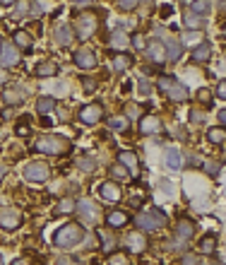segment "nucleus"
Wrapping results in <instances>:
<instances>
[{"mask_svg": "<svg viewBox=\"0 0 226 265\" xmlns=\"http://www.w3.org/2000/svg\"><path fill=\"white\" fill-rule=\"evenodd\" d=\"M84 239V227L80 222H68L53 234V244L58 248H73Z\"/></svg>", "mask_w": 226, "mask_h": 265, "instance_id": "f257e3e1", "label": "nucleus"}, {"mask_svg": "<svg viewBox=\"0 0 226 265\" xmlns=\"http://www.w3.org/2000/svg\"><path fill=\"white\" fill-rule=\"evenodd\" d=\"M37 150L44 155H65L70 152V142L60 135H44L37 140Z\"/></svg>", "mask_w": 226, "mask_h": 265, "instance_id": "f03ea898", "label": "nucleus"}, {"mask_svg": "<svg viewBox=\"0 0 226 265\" xmlns=\"http://www.w3.org/2000/svg\"><path fill=\"white\" fill-rule=\"evenodd\" d=\"M156 87H159L164 94H169V99H173L176 104H183V101L188 99V90H185L181 82H176V77L164 75V77L156 80Z\"/></svg>", "mask_w": 226, "mask_h": 265, "instance_id": "7ed1b4c3", "label": "nucleus"}, {"mask_svg": "<svg viewBox=\"0 0 226 265\" xmlns=\"http://www.w3.org/2000/svg\"><path fill=\"white\" fill-rule=\"evenodd\" d=\"M166 222H169V217L162 210H147L137 215V227L145 229V231H156V229L166 227Z\"/></svg>", "mask_w": 226, "mask_h": 265, "instance_id": "20e7f679", "label": "nucleus"}, {"mask_svg": "<svg viewBox=\"0 0 226 265\" xmlns=\"http://www.w3.org/2000/svg\"><path fill=\"white\" fill-rule=\"evenodd\" d=\"M96 27H99V19H96V15H91V12L80 15V17H77V24H75V37L82 39V41H87V39L94 37Z\"/></svg>", "mask_w": 226, "mask_h": 265, "instance_id": "39448f33", "label": "nucleus"}, {"mask_svg": "<svg viewBox=\"0 0 226 265\" xmlns=\"http://www.w3.org/2000/svg\"><path fill=\"white\" fill-rule=\"evenodd\" d=\"M48 176H51V166L46 162H31L24 166V179L29 183H44L48 181Z\"/></svg>", "mask_w": 226, "mask_h": 265, "instance_id": "423d86ee", "label": "nucleus"}, {"mask_svg": "<svg viewBox=\"0 0 226 265\" xmlns=\"http://www.w3.org/2000/svg\"><path fill=\"white\" fill-rule=\"evenodd\" d=\"M80 121L84 126H96L101 119H104V106L101 104H87V106H82L80 109Z\"/></svg>", "mask_w": 226, "mask_h": 265, "instance_id": "0eeeda50", "label": "nucleus"}, {"mask_svg": "<svg viewBox=\"0 0 226 265\" xmlns=\"http://www.w3.org/2000/svg\"><path fill=\"white\" fill-rule=\"evenodd\" d=\"M73 61L82 70H91V68H96V63H99V58H96V53L91 48H77L73 53Z\"/></svg>", "mask_w": 226, "mask_h": 265, "instance_id": "6e6552de", "label": "nucleus"}, {"mask_svg": "<svg viewBox=\"0 0 226 265\" xmlns=\"http://www.w3.org/2000/svg\"><path fill=\"white\" fill-rule=\"evenodd\" d=\"M159 34L164 37V46H166V61H173V63L181 61L183 58V44L181 41H176L173 37H169L164 29H159Z\"/></svg>", "mask_w": 226, "mask_h": 265, "instance_id": "1a4fd4ad", "label": "nucleus"}, {"mask_svg": "<svg viewBox=\"0 0 226 265\" xmlns=\"http://www.w3.org/2000/svg\"><path fill=\"white\" fill-rule=\"evenodd\" d=\"M147 55H149V61L156 65H162L164 61H166V46H164V41H159V39H154V41H149V44L145 46Z\"/></svg>", "mask_w": 226, "mask_h": 265, "instance_id": "9d476101", "label": "nucleus"}, {"mask_svg": "<svg viewBox=\"0 0 226 265\" xmlns=\"http://www.w3.org/2000/svg\"><path fill=\"white\" fill-rule=\"evenodd\" d=\"M19 222H22V215L17 210H0V229H5V231H15L19 227Z\"/></svg>", "mask_w": 226, "mask_h": 265, "instance_id": "9b49d317", "label": "nucleus"}, {"mask_svg": "<svg viewBox=\"0 0 226 265\" xmlns=\"http://www.w3.org/2000/svg\"><path fill=\"white\" fill-rule=\"evenodd\" d=\"M75 210L80 212V217H82L84 222H89V224H94V222L99 220V208H96V205H94L91 200H80Z\"/></svg>", "mask_w": 226, "mask_h": 265, "instance_id": "f8f14e48", "label": "nucleus"}, {"mask_svg": "<svg viewBox=\"0 0 226 265\" xmlns=\"http://www.w3.org/2000/svg\"><path fill=\"white\" fill-rule=\"evenodd\" d=\"M17 63H19L17 46L3 44V48H0V68H12V65H17Z\"/></svg>", "mask_w": 226, "mask_h": 265, "instance_id": "ddd939ff", "label": "nucleus"}, {"mask_svg": "<svg viewBox=\"0 0 226 265\" xmlns=\"http://www.w3.org/2000/svg\"><path fill=\"white\" fill-rule=\"evenodd\" d=\"M73 39H75V32H73V27H68V24H58V27L53 29V41L60 46V48L70 46Z\"/></svg>", "mask_w": 226, "mask_h": 265, "instance_id": "4468645a", "label": "nucleus"}, {"mask_svg": "<svg viewBox=\"0 0 226 265\" xmlns=\"http://www.w3.org/2000/svg\"><path fill=\"white\" fill-rule=\"evenodd\" d=\"M99 195L104 198V200H109V202H116V200H120V188H118V183H113V181H104V183H99Z\"/></svg>", "mask_w": 226, "mask_h": 265, "instance_id": "2eb2a0df", "label": "nucleus"}, {"mask_svg": "<svg viewBox=\"0 0 226 265\" xmlns=\"http://www.w3.org/2000/svg\"><path fill=\"white\" fill-rule=\"evenodd\" d=\"M159 130H162V121L156 119V116H142L140 119V133L142 135H154Z\"/></svg>", "mask_w": 226, "mask_h": 265, "instance_id": "dca6fc26", "label": "nucleus"}, {"mask_svg": "<svg viewBox=\"0 0 226 265\" xmlns=\"http://www.w3.org/2000/svg\"><path fill=\"white\" fill-rule=\"evenodd\" d=\"M183 24L188 29H192V32H200V29L205 27V17L202 15H198V12H192V10H185V15H183Z\"/></svg>", "mask_w": 226, "mask_h": 265, "instance_id": "f3484780", "label": "nucleus"}, {"mask_svg": "<svg viewBox=\"0 0 226 265\" xmlns=\"http://www.w3.org/2000/svg\"><path fill=\"white\" fill-rule=\"evenodd\" d=\"M164 162H166V166H169L171 171H178V169L183 166V157H181V152H178L176 147H171V150H166Z\"/></svg>", "mask_w": 226, "mask_h": 265, "instance_id": "a211bd4d", "label": "nucleus"}, {"mask_svg": "<svg viewBox=\"0 0 226 265\" xmlns=\"http://www.w3.org/2000/svg\"><path fill=\"white\" fill-rule=\"evenodd\" d=\"M176 237L183 239V241H188V239L195 237V222L190 220H181L178 224H176Z\"/></svg>", "mask_w": 226, "mask_h": 265, "instance_id": "6ab92c4d", "label": "nucleus"}, {"mask_svg": "<svg viewBox=\"0 0 226 265\" xmlns=\"http://www.w3.org/2000/svg\"><path fill=\"white\" fill-rule=\"evenodd\" d=\"M209 55H212V46H209L207 41H202L200 46L192 48V61H195V63H207Z\"/></svg>", "mask_w": 226, "mask_h": 265, "instance_id": "aec40b11", "label": "nucleus"}, {"mask_svg": "<svg viewBox=\"0 0 226 265\" xmlns=\"http://www.w3.org/2000/svg\"><path fill=\"white\" fill-rule=\"evenodd\" d=\"M125 241H127V246L133 248V251H137V253L147 248V239H145V234H140V231H130Z\"/></svg>", "mask_w": 226, "mask_h": 265, "instance_id": "412c9836", "label": "nucleus"}, {"mask_svg": "<svg viewBox=\"0 0 226 265\" xmlns=\"http://www.w3.org/2000/svg\"><path fill=\"white\" fill-rule=\"evenodd\" d=\"M58 63L55 61H44V63L37 65V75L39 77H53V75H58Z\"/></svg>", "mask_w": 226, "mask_h": 265, "instance_id": "4be33fe9", "label": "nucleus"}, {"mask_svg": "<svg viewBox=\"0 0 226 265\" xmlns=\"http://www.w3.org/2000/svg\"><path fill=\"white\" fill-rule=\"evenodd\" d=\"M3 101L10 104V106H15V104H22L24 101V92L17 90V87H12V90H5L3 92Z\"/></svg>", "mask_w": 226, "mask_h": 265, "instance_id": "5701e85b", "label": "nucleus"}, {"mask_svg": "<svg viewBox=\"0 0 226 265\" xmlns=\"http://www.w3.org/2000/svg\"><path fill=\"white\" fill-rule=\"evenodd\" d=\"M55 109V99L53 97H39L37 99V113L46 116V113H51Z\"/></svg>", "mask_w": 226, "mask_h": 265, "instance_id": "b1692460", "label": "nucleus"}, {"mask_svg": "<svg viewBox=\"0 0 226 265\" xmlns=\"http://www.w3.org/2000/svg\"><path fill=\"white\" fill-rule=\"evenodd\" d=\"M214 248H217V234H207V237L200 239V251L202 253H214Z\"/></svg>", "mask_w": 226, "mask_h": 265, "instance_id": "393cba45", "label": "nucleus"}, {"mask_svg": "<svg viewBox=\"0 0 226 265\" xmlns=\"http://www.w3.org/2000/svg\"><path fill=\"white\" fill-rule=\"evenodd\" d=\"M106 222H109V227L118 229V227H123V224L127 222V215H125L123 210H113L109 217H106Z\"/></svg>", "mask_w": 226, "mask_h": 265, "instance_id": "a878e982", "label": "nucleus"}, {"mask_svg": "<svg viewBox=\"0 0 226 265\" xmlns=\"http://www.w3.org/2000/svg\"><path fill=\"white\" fill-rule=\"evenodd\" d=\"M133 65V58L130 55H125V53H118L116 58H113V68H116L118 73H123V70H127Z\"/></svg>", "mask_w": 226, "mask_h": 265, "instance_id": "bb28decb", "label": "nucleus"}, {"mask_svg": "<svg viewBox=\"0 0 226 265\" xmlns=\"http://www.w3.org/2000/svg\"><path fill=\"white\" fill-rule=\"evenodd\" d=\"M109 128L118 130V133H125V130H127V119H125V116H111V119H109Z\"/></svg>", "mask_w": 226, "mask_h": 265, "instance_id": "cd10ccee", "label": "nucleus"}, {"mask_svg": "<svg viewBox=\"0 0 226 265\" xmlns=\"http://www.w3.org/2000/svg\"><path fill=\"white\" fill-rule=\"evenodd\" d=\"M190 10L198 12V15H207L209 10H212V0H192L190 3Z\"/></svg>", "mask_w": 226, "mask_h": 265, "instance_id": "c85d7f7f", "label": "nucleus"}, {"mask_svg": "<svg viewBox=\"0 0 226 265\" xmlns=\"http://www.w3.org/2000/svg\"><path fill=\"white\" fill-rule=\"evenodd\" d=\"M127 44H130V39H127L125 32H113L111 34V46L113 48H125Z\"/></svg>", "mask_w": 226, "mask_h": 265, "instance_id": "c756f323", "label": "nucleus"}, {"mask_svg": "<svg viewBox=\"0 0 226 265\" xmlns=\"http://www.w3.org/2000/svg\"><path fill=\"white\" fill-rule=\"evenodd\" d=\"M118 162L123 166H130V169H137V166H140L137 155H133V152H120V155H118Z\"/></svg>", "mask_w": 226, "mask_h": 265, "instance_id": "7c9ffc66", "label": "nucleus"}, {"mask_svg": "<svg viewBox=\"0 0 226 265\" xmlns=\"http://www.w3.org/2000/svg\"><path fill=\"white\" fill-rule=\"evenodd\" d=\"M29 10H31V0H17L15 3V17H29Z\"/></svg>", "mask_w": 226, "mask_h": 265, "instance_id": "2f4dec72", "label": "nucleus"}, {"mask_svg": "<svg viewBox=\"0 0 226 265\" xmlns=\"http://www.w3.org/2000/svg\"><path fill=\"white\" fill-rule=\"evenodd\" d=\"M15 46L29 51V48H31V37H29L27 32H15Z\"/></svg>", "mask_w": 226, "mask_h": 265, "instance_id": "473e14b6", "label": "nucleus"}, {"mask_svg": "<svg viewBox=\"0 0 226 265\" xmlns=\"http://www.w3.org/2000/svg\"><path fill=\"white\" fill-rule=\"evenodd\" d=\"M75 208H77V202H75L73 198H63V200L58 202L55 212H60V215H70V212H75Z\"/></svg>", "mask_w": 226, "mask_h": 265, "instance_id": "72a5a7b5", "label": "nucleus"}, {"mask_svg": "<svg viewBox=\"0 0 226 265\" xmlns=\"http://www.w3.org/2000/svg\"><path fill=\"white\" fill-rule=\"evenodd\" d=\"M77 169L84 171V174H91L94 169H96V162L91 159V157H80V162H77Z\"/></svg>", "mask_w": 226, "mask_h": 265, "instance_id": "f704fd0d", "label": "nucleus"}, {"mask_svg": "<svg viewBox=\"0 0 226 265\" xmlns=\"http://www.w3.org/2000/svg\"><path fill=\"white\" fill-rule=\"evenodd\" d=\"M207 140L209 142H214V145H221V142L226 140V133L221 128H209L207 130Z\"/></svg>", "mask_w": 226, "mask_h": 265, "instance_id": "c9c22d12", "label": "nucleus"}, {"mask_svg": "<svg viewBox=\"0 0 226 265\" xmlns=\"http://www.w3.org/2000/svg\"><path fill=\"white\" fill-rule=\"evenodd\" d=\"M111 176H113V179H118V181H125L127 176H130V171H127L125 166H123L120 162H118V164L111 166Z\"/></svg>", "mask_w": 226, "mask_h": 265, "instance_id": "e433bc0d", "label": "nucleus"}, {"mask_svg": "<svg viewBox=\"0 0 226 265\" xmlns=\"http://www.w3.org/2000/svg\"><path fill=\"white\" fill-rule=\"evenodd\" d=\"M181 44H192V48H195V46L202 44V34H200V32H192V29H188V34L183 37Z\"/></svg>", "mask_w": 226, "mask_h": 265, "instance_id": "4c0bfd02", "label": "nucleus"}, {"mask_svg": "<svg viewBox=\"0 0 226 265\" xmlns=\"http://www.w3.org/2000/svg\"><path fill=\"white\" fill-rule=\"evenodd\" d=\"M127 119H142V106H135V104H127L125 106Z\"/></svg>", "mask_w": 226, "mask_h": 265, "instance_id": "58836bf2", "label": "nucleus"}, {"mask_svg": "<svg viewBox=\"0 0 226 265\" xmlns=\"http://www.w3.org/2000/svg\"><path fill=\"white\" fill-rule=\"evenodd\" d=\"M219 169H221L219 162H205V171H207L209 176H219Z\"/></svg>", "mask_w": 226, "mask_h": 265, "instance_id": "ea45409f", "label": "nucleus"}, {"mask_svg": "<svg viewBox=\"0 0 226 265\" xmlns=\"http://www.w3.org/2000/svg\"><path fill=\"white\" fill-rule=\"evenodd\" d=\"M181 265H202V263H200V256H195V253H185V256L181 258Z\"/></svg>", "mask_w": 226, "mask_h": 265, "instance_id": "a19ab883", "label": "nucleus"}, {"mask_svg": "<svg viewBox=\"0 0 226 265\" xmlns=\"http://www.w3.org/2000/svg\"><path fill=\"white\" fill-rule=\"evenodd\" d=\"M137 3H140V0H118V8L125 10V12H130V10L137 8Z\"/></svg>", "mask_w": 226, "mask_h": 265, "instance_id": "79ce46f5", "label": "nucleus"}, {"mask_svg": "<svg viewBox=\"0 0 226 265\" xmlns=\"http://www.w3.org/2000/svg\"><path fill=\"white\" fill-rule=\"evenodd\" d=\"M109 265H127V256L125 253H116L109 258Z\"/></svg>", "mask_w": 226, "mask_h": 265, "instance_id": "37998d69", "label": "nucleus"}, {"mask_svg": "<svg viewBox=\"0 0 226 265\" xmlns=\"http://www.w3.org/2000/svg\"><path fill=\"white\" fill-rule=\"evenodd\" d=\"M41 12H44V8L39 5L37 0H31V10H29V17H39Z\"/></svg>", "mask_w": 226, "mask_h": 265, "instance_id": "c03bdc74", "label": "nucleus"}, {"mask_svg": "<svg viewBox=\"0 0 226 265\" xmlns=\"http://www.w3.org/2000/svg\"><path fill=\"white\" fill-rule=\"evenodd\" d=\"M82 84H84V90H87V92L96 90V80H94V77H84V80H82Z\"/></svg>", "mask_w": 226, "mask_h": 265, "instance_id": "a18cd8bd", "label": "nucleus"}, {"mask_svg": "<svg viewBox=\"0 0 226 265\" xmlns=\"http://www.w3.org/2000/svg\"><path fill=\"white\" fill-rule=\"evenodd\" d=\"M214 94H217L219 99H224V101H226V80H221V82L217 84V92H214Z\"/></svg>", "mask_w": 226, "mask_h": 265, "instance_id": "49530a36", "label": "nucleus"}, {"mask_svg": "<svg viewBox=\"0 0 226 265\" xmlns=\"http://www.w3.org/2000/svg\"><path fill=\"white\" fill-rule=\"evenodd\" d=\"M130 44H133V46H135V48H137V51H142V48H145V39H142V37H133V39H130Z\"/></svg>", "mask_w": 226, "mask_h": 265, "instance_id": "de8ad7c7", "label": "nucleus"}, {"mask_svg": "<svg viewBox=\"0 0 226 265\" xmlns=\"http://www.w3.org/2000/svg\"><path fill=\"white\" fill-rule=\"evenodd\" d=\"M200 101H202V104H209V90H200Z\"/></svg>", "mask_w": 226, "mask_h": 265, "instance_id": "09e8293b", "label": "nucleus"}, {"mask_svg": "<svg viewBox=\"0 0 226 265\" xmlns=\"http://www.w3.org/2000/svg\"><path fill=\"white\" fill-rule=\"evenodd\" d=\"M190 121H192V123H202V121H205V116H202V113H198V111H192V113H190Z\"/></svg>", "mask_w": 226, "mask_h": 265, "instance_id": "8fccbe9b", "label": "nucleus"}, {"mask_svg": "<svg viewBox=\"0 0 226 265\" xmlns=\"http://www.w3.org/2000/svg\"><path fill=\"white\" fill-rule=\"evenodd\" d=\"M137 90L142 92V94H149V84H147L145 80H140V84H137Z\"/></svg>", "mask_w": 226, "mask_h": 265, "instance_id": "3c124183", "label": "nucleus"}, {"mask_svg": "<svg viewBox=\"0 0 226 265\" xmlns=\"http://www.w3.org/2000/svg\"><path fill=\"white\" fill-rule=\"evenodd\" d=\"M217 116H219V123H221V126H226V109H221Z\"/></svg>", "mask_w": 226, "mask_h": 265, "instance_id": "603ef678", "label": "nucleus"}, {"mask_svg": "<svg viewBox=\"0 0 226 265\" xmlns=\"http://www.w3.org/2000/svg\"><path fill=\"white\" fill-rule=\"evenodd\" d=\"M17 0H0V8H10V5H15Z\"/></svg>", "mask_w": 226, "mask_h": 265, "instance_id": "864d4df0", "label": "nucleus"}, {"mask_svg": "<svg viewBox=\"0 0 226 265\" xmlns=\"http://www.w3.org/2000/svg\"><path fill=\"white\" fill-rule=\"evenodd\" d=\"M5 176H8V166L0 164V183H3V179H5Z\"/></svg>", "mask_w": 226, "mask_h": 265, "instance_id": "5fc2aeb1", "label": "nucleus"}, {"mask_svg": "<svg viewBox=\"0 0 226 265\" xmlns=\"http://www.w3.org/2000/svg\"><path fill=\"white\" fill-rule=\"evenodd\" d=\"M73 3H75V5H89L91 0H73Z\"/></svg>", "mask_w": 226, "mask_h": 265, "instance_id": "6e6d98bb", "label": "nucleus"}, {"mask_svg": "<svg viewBox=\"0 0 226 265\" xmlns=\"http://www.w3.org/2000/svg\"><path fill=\"white\" fill-rule=\"evenodd\" d=\"M178 137H181V140H185V137H188V135H185V128H178Z\"/></svg>", "mask_w": 226, "mask_h": 265, "instance_id": "4d7b16f0", "label": "nucleus"}, {"mask_svg": "<svg viewBox=\"0 0 226 265\" xmlns=\"http://www.w3.org/2000/svg\"><path fill=\"white\" fill-rule=\"evenodd\" d=\"M58 265H70V260L68 258H58Z\"/></svg>", "mask_w": 226, "mask_h": 265, "instance_id": "13d9d810", "label": "nucleus"}, {"mask_svg": "<svg viewBox=\"0 0 226 265\" xmlns=\"http://www.w3.org/2000/svg\"><path fill=\"white\" fill-rule=\"evenodd\" d=\"M5 82V75H3V70H0V84Z\"/></svg>", "mask_w": 226, "mask_h": 265, "instance_id": "bf43d9fd", "label": "nucleus"}, {"mask_svg": "<svg viewBox=\"0 0 226 265\" xmlns=\"http://www.w3.org/2000/svg\"><path fill=\"white\" fill-rule=\"evenodd\" d=\"M0 48H3V37H0Z\"/></svg>", "mask_w": 226, "mask_h": 265, "instance_id": "052dcab7", "label": "nucleus"}, {"mask_svg": "<svg viewBox=\"0 0 226 265\" xmlns=\"http://www.w3.org/2000/svg\"><path fill=\"white\" fill-rule=\"evenodd\" d=\"M0 265H3V256H0Z\"/></svg>", "mask_w": 226, "mask_h": 265, "instance_id": "680f3d73", "label": "nucleus"}, {"mask_svg": "<svg viewBox=\"0 0 226 265\" xmlns=\"http://www.w3.org/2000/svg\"><path fill=\"white\" fill-rule=\"evenodd\" d=\"M15 265H22V263H19V260H17V263H15Z\"/></svg>", "mask_w": 226, "mask_h": 265, "instance_id": "e2e57ef3", "label": "nucleus"}]
</instances>
